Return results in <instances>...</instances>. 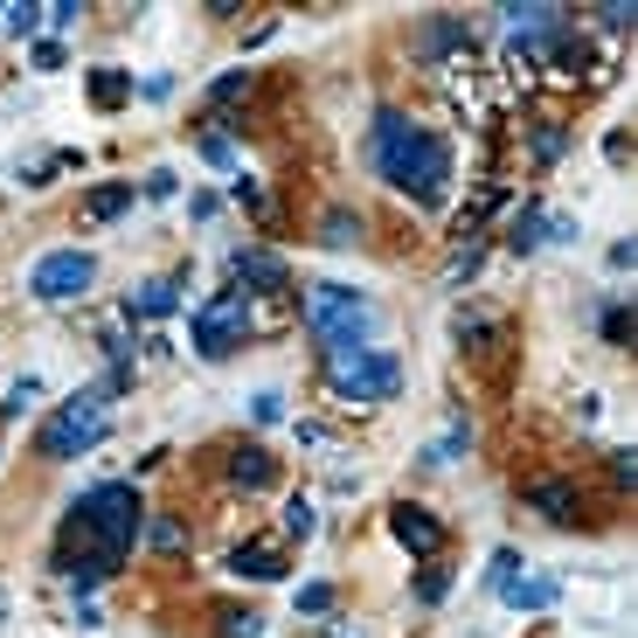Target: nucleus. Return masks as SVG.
I'll return each mask as SVG.
<instances>
[{
  "instance_id": "1",
  "label": "nucleus",
  "mask_w": 638,
  "mask_h": 638,
  "mask_svg": "<svg viewBox=\"0 0 638 638\" xmlns=\"http://www.w3.org/2000/svg\"><path fill=\"white\" fill-rule=\"evenodd\" d=\"M368 160H375V174H381L389 188L417 195V201H438L444 181H451V146L430 133V125L402 118V112H381V118H375V133H368Z\"/></svg>"
},
{
  "instance_id": "2",
  "label": "nucleus",
  "mask_w": 638,
  "mask_h": 638,
  "mask_svg": "<svg viewBox=\"0 0 638 638\" xmlns=\"http://www.w3.org/2000/svg\"><path fill=\"white\" fill-rule=\"evenodd\" d=\"M76 534L97 548V563H118L125 548H133V534H139V493L133 487H91L84 500H76Z\"/></svg>"
},
{
  "instance_id": "3",
  "label": "nucleus",
  "mask_w": 638,
  "mask_h": 638,
  "mask_svg": "<svg viewBox=\"0 0 638 638\" xmlns=\"http://www.w3.org/2000/svg\"><path fill=\"white\" fill-rule=\"evenodd\" d=\"M305 334L326 341V354H334V347H368L375 305L362 292H347V285H313V292H305Z\"/></svg>"
},
{
  "instance_id": "4",
  "label": "nucleus",
  "mask_w": 638,
  "mask_h": 638,
  "mask_svg": "<svg viewBox=\"0 0 638 638\" xmlns=\"http://www.w3.org/2000/svg\"><path fill=\"white\" fill-rule=\"evenodd\" d=\"M326 381L347 402H389L402 389V362L389 347H334L326 354Z\"/></svg>"
},
{
  "instance_id": "5",
  "label": "nucleus",
  "mask_w": 638,
  "mask_h": 638,
  "mask_svg": "<svg viewBox=\"0 0 638 638\" xmlns=\"http://www.w3.org/2000/svg\"><path fill=\"white\" fill-rule=\"evenodd\" d=\"M105 430H112V402H105V389H84V396H70L63 410L42 423V458H76V451L105 444Z\"/></svg>"
},
{
  "instance_id": "6",
  "label": "nucleus",
  "mask_w": 638,
  "mask_h": 638,
  "mask_svg": "<svg viewBox=\"0 0 638 638\" xmlns=\"http://www.w3.org/2000/svg\"><path fill=\"white\" fill-rule=\"evenodd\" d=\"M97 285V258L91 250H49V258L29 271V299L42 305H70V299H84Z\"/></svg>"
},
{
  "instance_id": "7",
  "label": "nucleus",
  "mask_w": 638,
  "mask_h": 638,
  "mask_svg": "<svg viewBox=\"0 0 638 638\" xmlns=\"http://www.w3.org/2000/svg\"><path fill=\"white\" fill-rule=\"evenodd\" d=\"M243 334H250V292H222L195 313V354L201 362H222L229 347H243Z\"/></svg>"
},
{
  "instance_id": "8",
  "label": "nucleus",
  "mask_w": 638,
  "mask_h": 638,
  "mask_svg": "<svg viewBox=\"0 0 638 638\" xmlns=\"http://www.w3.org/2000/svg\"><path fill=\"white\" fill-rule=\"evenodd\" d=\"M521 569H527V563H521L514 548L493 555V583H500V597L514 604V610H548L555 597H563V583H555V576H521Z\"/></svg>"
},
{
  "instance_id": "9",
  "label": "nucleus",
  "mask_w": 638,
  "mask_h": 638,
  "mask_svg": "<svg viewBox=\"0 0 638 638\" xmlns=\"http://www.w3.org/2000/svg\"><path fill=\"white\" fill-rule=\"evenodd\" d=\"M521 500H527L542 521H555V527H569V521H576V487H569V479H527Z\"/></svg>"
},
{
  "instance_id": "10",
  "label": "nucleus",
  "mask_w": 638,
  "mask_h": 638,
  "mask_svg": "<svg viewBox=\"0 0 638 638\" xmlns=\"http://www.w3.org/2000/svg\"><path fill=\"white\" fill-rule=\"evenodd\" d=\"M389 527H396V542L410 548V555H438V548H444V527L430 521L423 506H410V500H402L396 514H389Z\"/></svg>"
},
{
  "instance_id": "11",
  "label": "nucleus",
  "mask_w": 638,
  "mask_h": 638,
  "mask_svg": "<svg viewBox=\"0 0 638 638\" xmlns=\"http://www.w3.org/2000/svg\"><path fill=\"white\" fill-rule=\"evenodd\" d=\"M243 278V285H258V292H285L292 285V271H285V258H271V250H237V264H229ZM250 292V299H258Z\"/></svg>"
},
{
  "instance_id": "12",
  "label": "nucleus",
  "mask_w": 638,
  "mask_h": 638,
  "mask_svg": "<svg viewBox=\"0 0 638 638\" xmlns=\"http://www.w3.org/2000/svg\"><path fill=\"white\" fill-rule=\"evenodd\" d=\"M174 305H181V292H174V278H153V285H139L133 299H125V320H167L174 313Z\"/></svg>"
},
{
  "instance_id": "13",
  "label": "nucleus",
  "mask_w": 638,
  "mask_h": 638,
  "mask_svg": "<svg viewBox=\"0 0 638 638\" xmlns=\"http://www.w3.org/2000/svg\"><path fill=\"white\" fill-rule=\"evenodd\" d=\"M229 576H250V583H278V576H285V555L250 542V548H237V555H229Z\"/></svg>"
},
{
  "instance_id": "14",
  "label": "nucleus",
  "mask_w": 638,
  "mask_h": 638,
  "mask_svg": "<svg viewBox=\"0 0 638 638\" xmlns=\"http://www.w3.org/2000/svg\"><path fill=\"white\" fill-rule=\"evenodd\" d=\"M271 472H278V466H271V451H264V444H243L237 458H229V479H237V487H250V493L271 487Z\"/></svg>"
},
{
  "instance_id": "15",
  "label": "nucleus",
  "mask_w": 638,
  "mask_h": 638,
  "mask_svg": "<svg viewBox=\"0 0 638 638\" xmlns=\"http://www.w3.org/2000/svg\"><path fill=\"white\" fill-rule=\"evenodd\" d=\"M133 209V181H112V188H91L84 195V222H112Z\"/></svg>"
},
{
  "instance_id": "16",
  "label": "nucleus",
  "mask_w": 638,
  "mask_h": 638,
  "mask_svg": "<svg viewBox=\"0 0 638 638\" xmlns=\"http://www.w3.org/2000/svg\"><path fill=\"white\" fill-rule=\"evenodd\" d=\"M133 97V70H91V105L97 112H118Z\"/></svg>"
},
{
  "instance_id": "17",
  "label": "nucleus",
  "mask_w": 638,
  "mask_h": 638,
  "mask_svg": "<svg viewBox=\"0 0 638 638\" xmlns=\"http://www.w3.org/2000/svg\"><path fill=\"white\" fill-rule=\"evenodd\" d=\"M320 243H326V250H354V243H362V216H347V209H334V216L320 222Z\"/></svg>"
},
{
  "instance_id": "18",
  "label": "nucleus",
  "mask_w": 638,
  "mask_h": 638,
  "mask_svg": "<svg viewBox=\"0 0 638 638\" xmlns=\"http://www.w3.org/2000/svg\"><path fill=\"white\" fill-rule=\"evenodd\" d=\"M466 444H472V423H466V417H458V423H451V430H444V438H438V444H430L423 458H430V466H451V458H458V451H466Z\"/></svg>"
},
{
  "instance_id": "19",
  "label": "nucleus",
  "mask_w": 638,
  "mask_h": 638,
  "mask_svg": "<svg viewBox=\"0 0 638 638\" xmlns=\"http://www.w3.org/2000/svg\"><path fill=\"white\" fill-rule=\"evenodd\" d=\"M0 29H8V35H35L42 8H35V0H14V8H0Z\"/></svg>"
},
{
  "instance_id": "20",
  "label": "nucleus",
  "mask_w": 638,
  "mask_h": 638,
  "mask_svg": "<svg viewBox=\"0 0 638 638\" xmlns=\"http://www.w3.org/2000/svg\"><path fill=\"white\" fill-rule=\"evenodd\" d=\"M506 243H514V250H534V243H542V209H521L514 229H506Z\"/></svg>"
},
{
  "instance_id": "21",
  "label": "nucleus",
  "mask_w": 638,
  "mask_h": 638,
  "mask_svg": "<svg viewBox=\"0 0 638 638\" xmlns=\"http://www.w3.org/2000/svg\"><path fill=\"white\" fill-rule=\"evenodd\" d=\"M35 396H42V381H35V375H21L14 389H8V402H0V417H21V410H35Z\"/></svg>"
},
{
  "instance_id": "22",
  "label": "nucleus",
  "mask_w": 638,
  "mask_h": 638,
  "mask_svg": "<svg viewBox=\"0 0 638 638\" xmlns=\"http://www.w3.org/2000/svg\"><path fill=\"white\" fill-rule=\"evenodd\" d=\"M222 638H264L258 610H222Z\"/></svg>"
},
{
  "instance_id": "23",
  "label": "nucleus",
  "mask_w": 638,
  "mask_h": 638,
  "mask_svg": "<svg viewBox=\"0 0 638 638\" xmlns=\"http://www.w3.org/2000/svg\"><path fill=\"white\" fill-rule=\"evenodd\" d=\"M299 610H305V618H326V610H334V583H305V590H299Z\"/></svg>"
},
{
  "instance_id": "24",
  "label": "nucleus",
  "mask_w": 638,
  "mask_h": 638,
  "mask_svg": "<svg viewBox=\"0 0 638 638\" xmlns=\"http://www.w3.org/2000/svg\"><path fill=\"white\" fill-rule=\"evenodd\" d=\"M285 534H292V542L313 534V500H285Z\"/></svg>"
},
{
  "instance_id": "25",
  "label": "nucleus",
  "mask_w": 638,
  "mask_h": 638,
  "mask_svg": "<svg viewBox=\"0 0 638 638\" xmlns=\"http://www.w3.org/2000/svg\"><path fill=\"white\" fill-rule=\"evenodd\" d=\"M243 91H250V70H229V76H216V84H209L216 105H229V97H243Z\"/></svg>"
},
{
  "instance_id": "26",
  "label": "nucleus",
  "mask_w": 638,
  "mask_h": 638,
  "mask_svg": "<svg viewBox=\"0 0 638 638\" xmlns=\"http://www.w3.org/2000/svg\"><path fill=\"white\" fill-rule=\"evenodd\" d=\"M146 542H153V548H181L188 534H181V521H146Z\"/></svg>"
},
{
  "instance_id": "27",
  "label": "nucleus",
  "mask_w": 638,
  "mask_h": 638,
  "mask_svg": "<svg viewBox=\"0 0 638 638\" xmlns=\"http://www.w3.org/2000/svg\"><path fill=\"white\" fill-rule=\"evenodd\" d=\"M201 160H209V167H237V153H229L222 133H201Z\"/></svg>"
},
{
  "instance_id": "28",
  "label": "nucleus",
  "mask_w": 638,
  "mask_h": 638,
  "mask_svg": "<svg viewBox=\"0 0 638 638\" xmlns=\"http://www.w3.org/2000/svg\"><path fill=\"white\" fill-rule=\"evenodd\" d=\"M563 133H555V125H542V133H534V160H563Z\"/></svg>"
},
{
  "instance_id": "29",
  "label": "nucleus",
  "mask_w": 638,
  "mask_h": 638,
  "mask_svg": "<svg viewBox=\"0 0 638 638\" xmlns=\"http://www.w3.org/2000/svg\"><path fill=\"white\" fill-rule=\"evenodd\" d=\"M250 417H258V423H278V417H285V396H278V389H264L258 402H250Z\"/></svg>"
},
{
  "instance_id": "30",
  "label": "nucleus",
  "mask_w": 638,
  "mask_h": 638,
  "mask_svg": "<svg viewBox=\"0 0 638 638\" xmlns=\"http://www.w3.org/2000/svg\"><path fill=\"white\" fill-rule=\"evenodd\" d=\"M76 14H84V8H76V0H56V8H42V21H49V29H70Z\"/></svg>"
},
{
  "instance_id": "31",
  "label": "nucleus",
  "mask_w": 638,
  "mask_h": 638,
  "mask_svg": "<svg viewBox=\"0 0 638 638\" xmlns=\"http://www.w3.org/2000/svg\"><path fill=\"white\" fill-rule=\"evenodd\" d=\"M444 590H451V576H444V569H430V576H423V583H417V597H423V604H438V597H444Z\"/></svg>"
},
{
  "instance_id": "32",
  "label": "nucleus",
  "mask_w": 638,
  "mask_h": 638,
  "mask_svg": "<svg viewBox=\"0 0 638 638\" xmlns=\"http://www.w3.org/2000/svg\"><path fill=\"white\" fill-rule=\"evenodd\" d=\"M597 14H604V29H631V14H638V8H625V0H610V8H597Z\"/></svg>"
},
{
  "instance_id": "33",
  "label": "nucleus",
  "mask_w": 638,
  "mask_h": 638,
  "mask_svg": "<svg viewBox=\"0 0 638 638\" xmlns=\"http://www.w3.org/2000/svg\"><path fill=\"white\" fill-rule=\"evenodd\" d=\"M35 70H63V42H35Z\"/></svg>"
},
{
  "instance_id": "34",
  "label": "nucleus",
  "mask_w": 638,
  "mask_h": 638,
  "mask_svg": "<svg viewBox=\"0 0 638 638\" xmlns=\"http://www.w3.org/2000/svg\"><path fill=\"white\" fill-rule=\"evenodd\" d=\"M604 334H610V341H625V334H631V313H625V305H610V320H604Z\"/></svg>"
},
{
  "instance_id": "35",
  "label": "nucleus",
  "mask_w": 638,
  "mask_h": 638,
  "mask_svg": "<svg viewBox=\"0 0 638 638\" xmlns=\"http://www.w3.org/2000/svg\"><path fill=\"white\" fill-rule=\"evenodd\" d=\"M334 638H362V631H334Z\"/></svg>"
},
{
  "instance_id": "36",
  "label": "nucleus",
  "mask_w": 638,
  "mask_h": 638,
  "mask_svg": "<svg viewBox=\"0 0 638 638\" xmlns=\"http://www.w3.org/2000/svg\"><path fill=\"white\" fill-rule=\"evenodd\" d=\"M0 625H8V604H0Z\"/></svg>"
}]
</instances>
